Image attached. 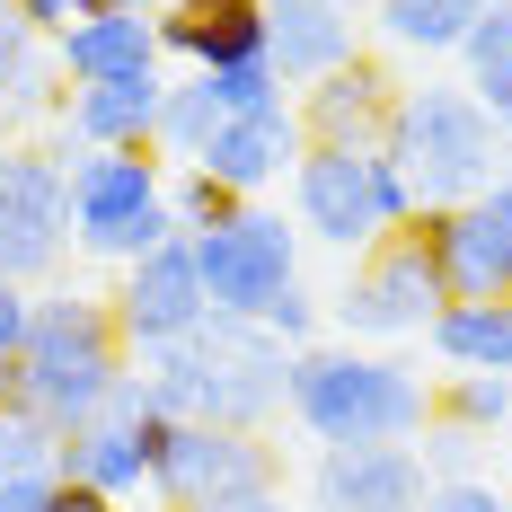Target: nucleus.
Masks as SVG:
<instances>
[{"instance_id":"22","label":"nucleus","mask_w":512,"mask_h":512,"mask_svg":"<svg viewBox=\"0 0 512 512\" xmlns=\"http://www.w3.org/2000/svg\"><path fill=\"white\" fill-rule=\"evenodd\" d=\"M451 62H460L468 98L486 106V115H504V106H512V0H486V9L468 18V36H460Z\"/></svg>"},{"instance_id":"3","label":"nucleus","mask_w":512,"mask_h":512,"mask_svg":"<svg viewBox=\"0 0 512 512\" xmlns=\"http://www.w3.org/2000/svg\"><path fill=\"white\" fill-rule=\"evenodd\" d=\"M133 380V354L115 336V309L98 292H36V318H27V345L0 371V407L45 415L53 433L89 424V415Z\"/></svg>"},{"instance_id":"15","label":"nucleus","mask_w":512,"mask_h":512,"mask_svg":"<svg viewBox=\"0 0 512 512\" xmlns=\"http://www.w3.org/2000/svg\"><path fill=\"white\" fill-rule=\"evenodd\" d=\"M159 98L168 80H98V89H62V115H53V159L80 151H151L159 133Z\"/></svg>"},{"instance_id":"7","label":"nucleus","mask_w":512,"mask_h":512,"mask_svg":"<svg viewBox=\"0 0 512 512\" xmlns=\"http://www.w3.org/2000/svg\"><path fill=\"white\" fill-rule=\"evenodd\" d=\"M274 442L265 433H221V424H177L151 415V495L159 512H230L274 495Z\"/></svg>"},{"instance_id":"35","label":"nucleus","mask_w":512,"mask_h":512,"mask_svg":"<svg viewBox=\"0 0 512 512\" xmlns=\"http://www.w3.org/2000/svg\"><path fill=\"white\" fill-rule=\"evenodd\" d=\"M62 512H124V504H106V495H89V486H62Z\"/></svg>"},{"instance_id":"38","label":"nucleus","mask_w":512,"mask_h":512,"mask_svg":"<svg viewBox=\"0 0 512 512\" xmlns=\"http://www.w3.org/2000/svg\"><path fill=\"white\" fill-rule=\"evenodd\" d=\"M495 124H504V151H512V106H504V115H495Z\"/></svg>"},{"instance_id":"31","label":"nucleus","mask_w":512,"mask_h":512,"mask_svg":"<svg viewBox=\"0 0 512 512\" xmlns=\"http://www.w3.org/2000/svg\"><path fill=\"white\" fill-rule=\"evenodd\" d=\"M0 512H62V477L36 468V477H0Z\"/></svg>"},{"instance_id":"11","label":"nucleus","mask_w":512,"mask_h":512,"mask_svg":"<svg viewBox=\"0 0 512 512\" xmlns=\"http://www.w3.org/2000/svg\"><path fill=\"white\" fill-rule=\"evenodd\" d=\"M151 389H142V371L106 398L89 424H71L62 442H53V477L62 486H89L106 504H133L142 486H151Z\"/></svg>"},{"instance_id":"6","label":"nucleus","mask_w":512,"mask_h":512,"mask_svg":"<svg viewBox=\"0 0 512 512\" xmlns=\"http://www.w3.org/2000/svg\"><path fill=\"white\" fill-rule=\"evenodd\" d=\"M415 221V186L389 151H345V142H309L292 168V230L327 239V248H380L389 230Z\"/></svg>"},{"instance_id":"24","label":"nucleus","mask_w":512,"mask_h":512,"mask_svg":"<svg viewBox=\"0 0 512 512\" xmlns=\"http://www.w3.org/2000/svg\"><path fill=\"white\" fill-rule=\"evenodd\" d=\"M212 124H221V106H212L204 71H186V80H168V98H159L151 151L168 159V168H195V159H204V142H212Z\"/></svg>"},{"instance_id":"4","label":"nucleus","mask_w":512,"mask_h":512,"mask_svg":"<svg viewBox=\"0 0 512 512\" xmlns=\"http://www.w3.org/2000/svg\"><path fill=\"white\" fill-rule=\"evenodd\" d=\"M380 151L407 168L415 212H451V204H477V195L504 186V168H495V159H504V124L468 98V89H451V80L398 89Z\"/></svg>"},{"instance_id":"25","label":"nucleus","mask_w":512,"mask_h":512,"mask_svg":"<svg viewBox=\"0 0 512 512\" xmlns=\"http://www.w3.org/2000/svg\"><path fill=\"white\" fill-rule=\"evenodd\" d=\"M433 415H442V424H468V433H504L512 424V380L504 371H442Z\"/></svg>"},{"instance_id":"5","label":"nucleus","mask_w":512,"mask_h":512,"mask_svg":"<svg viewBox=\"0 0 512 512\" xmlns=\"http://www.w3.org/2000/svg\"><path fill=\"white\" fill-rule=\"evenodd\" d=\"M62 204H71V248L133 265V256L186 239L168 221V159L159 151H80L62 159Z\"/></svg>"},{"instance_id":"23","label":"nucleus","mask_w":512,"mask_h":512,"mask_svg":"<svg viewBox=\"0 0 512 512\" xmlns=\"http://www.w3.org/2000/svg\"><path fill=\"white\" fill-rule=\"evenodd\" d=\"M477 9H486V0H371V27L398 53H424V62H433V53H460Z\"/></svg>"},{"instance_id":"41","label":"nucleus","mask_w":512,"mask_h":512,"mask_svg":"<svg viewBox=\"0 0 512 512\" xmlns=\"http://www.w3.org/2000/svg\"><path fill=\"white\" fill-rule=\"evenodd\" d=\"M504 186H512V168H504Z\"/></svg>"},{"instance_id":"28","label":"nucleus","mask_w":512,"mask_h":512,"mask_svg":"<svg viewBox=\"0 0 512 512\" xmlns=\"http://www.w3.org/2000/svg\"><path fill=\"white\" fill-rule=\"evenodd\" d=\"M204 89L221 115H256V106H283V71L274 62H230V71H204Z\"/></svg>"},{"instance_id":"32","label":"nucleus","mask_w":512,"mask_h":512,"mask_svg":"<svg viewBox=\"0 0 512 512\" xmlns=\"http://www.w3.org/2000/svg\"><path fill=\"white\" fill-rule=\"evenodd\" d=\"M27 318H36V292H27V283H0V371L27 345Z\"/></svg>"},{"instance_id":"2","label":"nucleus","mask_w":512,"mask_h":512,"mask_svg":"<svg viewBox=\"0 0 512 512\" xmlns=\"http://www.w3.org/2000/svg\"><path fill=\"white\" fill-rule=\"evenodd\" d=\"M283 371L292 354L248 327V318H204L195 336L142 354V389H151L159 415L177 424H221V433H265L283 415Z\"/></svg>"},{"instance_id":"18","label":"nucleus","mask_w":512,"mask_h":512,"mask_svg":"<svg viewBox=\"0 0 512 512\" xmlns=\"http://www.w3.org/2000/svg\"><path fill=\"white\" fill-rule=\"evenodd\" d=\"M415 239H424L433 274H442V301H504V292H512V274H504V239H495L486 204L415 212Z\"/></svg>"},{"instance_id":"8","label":"nucleus","mask_w":512,"mask_h":512,"mask_svg":"<svg viewBox=\"0 0 512 512\" xmlns=\"http://www.w3.org/2000/svg\"><path fill=\"white\" fill-rule=\"evenodd\" d=\"M186 248H195V274H204L212 318H248L256 327L265 309L301 283V230H292L283 212H265V204H239L221 230L186 239Z\"/></svg>"},{"instance_id":"9","label":"nucleus","mask_w":512,"mask_h":512,"mask_svg":"<svg viewBox=\"0 0 512 512\" xmlns=\"http://www.w3.org/2000/svg\"><path fill=\"white\" fill-rule=\"evenodd\" d=\"M433 309H442V274H433V256L407 221L380 248L354 256V274L336 292V327H345V345H407L433 327Z\"/></svg>"},{"instance_id":"39","label":"nucleus","mask_w":512,"mask_h":512,"mask_svg":"<svg viewBox=\"0 0 512 512\" xmlns=\"http://www.w3.org/2000/svg\"><path fill=\"white\" fill-rule=\"evenodd\" d=\"M0 133H9V106H0Z\"/></svg>"},{"instance_id":"34","label":"nucleus","mask_w":512,"mask_h":512,"mask_svg":"<svg viewBox=\"0 0 512 512\" xmlns=\"http://www.w3.org/2000/svg\"><path fill=\"white\" fill-rule=\"evenodd\" d=\"M486 204V221H495V239H504V274H512V186H495V195H477Z\"/></svg>"},{"instance_id":"13","label":"nucleus","mask_w":512,"mask_h":512,"mask_svg":"<svg viewBox=\"0 0 512 512\" xmlns=\"http://www.w3.org/2000/svg\"><path fill=\"white\" fill-rule=\"evenodd\" d=\"M301 151H309V133H301V115H292V98H283V106H256V115H221L195 168H204L212 186H230L239 204H265V186H292Z\"/></svg>"},{"instance_id":"17","label":"nucleus","mask_w":512,"mask_h":512,"mask_svg":"<svg viewBox=\"0 0 512 512\" xmlns=\"http://www.w3.org/2000/svg\"><path fill=\"white\" fill-rule=\"evenodd\" d=\"M151 27H159V62H195V71L265 62V0H168Z\"/></svg>"},{"instance_id":"19","label":"nucleus","mask_w":512,"mask_h":512,"mask_svg":"<svg viewBox=\"0 0 512 512\" xmlns=\"http://www.w3.org/2000/svg\"><path fill=\"white\" fill-rule=\"evenodd\" d=\"M354 9L336 0H265V62L283 71V89L327 80L336 62H354Z\"/></svg>"},{"instance_id":"20","label":"nucleus","mask_w":512,"mask_h":512,"mask_svg":"<svg viewBox=\"0 0 512 512\" xmlns=\"http://www.w3.org/2000/svg\"><path fill=\"white\" fill-rule=\"evenodd\" d=\"M53 71H62L71 89H98V80H151V71H159V27H151V18H133V9H98V18H80V27L53 36Z\"/></svg>"},{"instance_id":"40","label":"nucleus","mask_w":512,"mask_h":512,"mask_svg":"<svg viewBox=\"0 0 512 512\" xmlns=\"http://www.w3.org/2000/svg\"><path fill=\"white\" fill-rule=\"evenodd\" d=\"M336 9H362V0H336Z\"/></svg>"},{"instance_id":"29","label":"nucleus","mask_w":512,"mask_h":512,"mask_svg":"<svg viewBox=\"0 0 512 512\" xmlns=\"http://www.w3.org/2000/svg\"><path fill=\"white\" fill-rule=\"evenodd\" d=\"M415 442H424L415 460H424V477H433V486H451V477H477V451H486V433H468V424H442V415H433Z\"/></svg>"},{"instance_id":"27","label":"nucleus","mask_w":512,"mask_h":512,"mask_svg":"<svg viewBox=\"0 0 512 512\" xmlns=\"http://www.w3.org/2000/svg\"><path fill=\"white\" fill-rule=\"evenodd\" d=\"M53 433L45 415H27V407H0V477H36V468H53Z\"/></svg>"},{"instance_id":"16","label":"nucleus","mask_w":512,"mask_h":512,"mask_svg":"<svg viewBox=\"0 0 512 512\" xmlns=\"http://www.w3.org/2000/svg\"><path fill=\"white\" fill-rule=\"evenodd\" d=\"M389 106H398V80H389L371 53H354V62H336L327 80H309L301 98H292V115H301V133H309V142L380 151V133H389Z\"/></svg>"},{"instance_id":"21","label":"nucleus","mask_w":512,"mask_h":512,"mask_svg":"<svg viewBox=\"0 0 512 512\" xmlns=\"http://www.w3.org/2000/svg\"><path fill=\"white\" fill-rule=\"evenodd\" d=\"M424 345L451 362V371H504L512 380V292L504 301H442Z\"/></svg>"},{"instance_id":"12","label":"nucleus","mask_w":512,"mask_h":512,"mask_svg":"<svg viewBox=\"0 0 512 512\" xmlns=\"http://www.w3.org/2000/svg\"><path fill=\"white\" fill-rule=\"evenodd\" d=\"M106 309H115V336H124V354H159V345L195 336V327L212 318L204 274H195V248H186V239H168V248L133 256V265H124V283L106 292Z\"/></svg>"},{"instance_id":"14","label":"nucleus","mask_w":512,"mask_h":512,"mask_svg":"<svg viewBox=\"0 0 512 512\" xmlns=\"http://www.w3.org/2000/svg\"><path fill=\"white\" fill-rule=\"evenodd\" d=\"M433 477L415 460V442H380V451H318L309 468V512H424Z\"/></svg>"},{"instance_id":"10","label":"nucleus","mask_w":512,"mask_h":512,"mask_svg":"<svg viewBox=\"0 0 512 512\" xmlns=\"http://www.w3.org/2000/svg\"><path fill=\"white\" fill-rule=\"evenodd\" d=\"M71 248L62 159L36 142H0V283H45Z\"/></svg>"},{"instance_id":"30","label":"nucleus","mask_w":512,"mask_h":512,"mask_svg":"<svg viewBox=\"0 0 512 512\" xmlns=\"http://www.w3.org/2000/svg\"><path fill=\"white\" fill-rule=\"evenodd\" d=\"M256 327H265V336H274V345H283V354H301L309 336H318V292H309V283H292V292H283V301L265 309V318H256Z\"/></svg>"},{"instance_id":"37","label":"nucleus","mask_w":512,"mask_h":512,"mask_svg":"<svg viewBox=\"0 0 512 512\" xmlns=\"http://www.w3.org/2000/svg\"><path fill=\"white\" fill-rule=\"evenodd\" d=\"M230 512H292L283 495H256V504H230Z\"/></svg>"},{"instance_id":"26","label":"nucleus","mask_w":512,"mask_h":512,"mask_svg":"<svg viewBox=\"0 0 512 512\" xmlns=\"http://www.w3.org/2000/svg\"><path fill=\"white\" fill-rule=\"evenodd\" d=\"M230 212H239V195H230V186H212L204 168H177V177H168V221H177L186 239H204V230H221Z\"/></svg>"},{"instance_id":"1","label":"nucleus","mask_w":512,"mask_h":512,"mask_svg":"<svg viewBox=\"0 0 512 512\" xmlns=\"http://www.w3.org/2000/svg\"><path fill=\"white\" fill-rule=\"evenodd\" d=\"M283 415L318 451H380V442H415L433 424V389L415 362L380 354V345H301L283 371Z\"/></svg>"},{"instance_id":"36","label":"nucleus","mask_w":512,"mask_h":512,"mask_svg":"<svg viewBox=\"0 0 512 512\" xmlns=\"http://www.w3.org/2000/svg\"><path fill=\"white\" fill-rule=\"evenodd\" d=\"M98 9H133V18H159L168 0H98Z\"/></svg>"},{"instance_id":"42","label":"nucleus","mask_w":512,"mask_h":512,"mask_svg":"<svg viewBox=\"0 0 512 512\" xmlns=\"http://www.w3.org/2000/svg\"><path fill=\"white\" fill-rule=\"evenodd\" d=\"M504 512H512V495H504Z\"/></svg>"},{"instance_id":"33","label":"nucleus","mask_w":512,"mask_h":512,"mask_svg":"<svg viewBox=\"0 0 512 512\" xmlns=\"http://www.w3.org/2000/svg\"><path fill=\"white\" fill-rule=\"evenodd\" d=\"M424 512H504V495L486 486V477H451V486H433Z\"/></svg>"}]
</instances>
